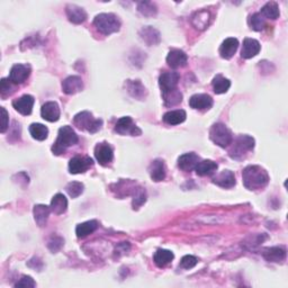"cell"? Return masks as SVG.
I'll list each match as a JSON object with an SVG mask.
<instances>
[{
    "mask_svg": "<svg viewBox=\"0 0 288 288\" xmlns=\"http://www.w3.org/2000/svg\"><path fill=\"white\" fill-rule=\"evenodd\" d=\"M242 179L245 188L249 191H258L266 187L269 176L268 172L260 166H248L242 172Z\"/></svg>",
    "mask_w": 288,
    "mask_h": 288,
    "instance_id": "6da1fadb",
    "label": "cell"
},
{
    "mask_svg": "<svg viewBox=\"0 0 288 288\" xmlns=\"http://www.w3.org/2000/svg\"><path fill=\"white\" fill-rule=\"evenodd\" d=\"M78 141V135L73 128L66 125V126H63L59 130L58 139H56V141L52 146V152L55 155H61L62 153L66 152L68 147L77 144Z\"/></svg>",
    "mask_w": 288,
    "mask_h": 288,
    "instance_id": "7a4b0ae2",
    "label": "cell"
},
{
    "mask_svg": "<svg viewBox=\"0 0 288 288\" xmlns=\"http://www.w3.org/2000/svg\"><path fill=\"white\" fill-rule=\"evenodd\" d=\"M94 25L104 35H111L120 28V22L114 14H99L95 17Z\"/></svg>",
    "mask_w": 288,
    "mask_h": 288,
    "instance_id": "3957f363",
    "label": "cell"
},
{
    "mask_svg": "<svg viewBox=\"0 0 288 288\" xmlns=\"http://www.w3.org/2000/svg\"><path fill=\"white\" fill-rule=\"evenodd\" d=\"M73 124L79 130L87 131L89 133H96V132L100 130L101 125H103V120L95 119L92 113L86 111L79 113L74 116Z\"/></svg>",
    "mask_w": 288,
    "mask_h": 288,
    "instance_id": "277c9868",
    "label": "cell"
},
{
    "mask_svg": "<svg viewBox=\"0 0 288 288\" xmlns=\"http://www.w3.org/2000/svg\"><path fill=\"white\" fill-rule=\"evenodd\" d=\"M210 138L212 141L221 147L229 146L233 141L232 132L222 123H216L211 127Z\"/></svg>",
    "mask_w": 288,
    "mask_h": 288,
    "instance_id": "5b68a950",
    "label": "cell"
},
{
    "mask_svg": "<svg viewBox=\"0 0 288 288\" xmlns=\"http://www.w3.org/2000/svg\"><path fill=\"white\" fill-rule=\"evenodd\" d=\"M255 147V140L249 135H240L237 139L236 143L230 151L231 158L233 159H242L247 152L251 151Z\"/></svg>",
    "mask_w": 288,
    "mask_h": 288,
    "instance_id": "8992f818",
    "label": "cell"
},
{
    "mask_svg": "<svg viewBox=\"0 0 288 288\" xmlns=\"http://www.w3.org/2000/svg\"><path fill=\"white\" fill-rule=\"evenodd\" d=\"M115 132L122 135H133V136H139L142 133L141 130H140V128L133 123V120H132L130 116L122 117V119L117 120L116 126H115Z\"/></svg>",
    "mask_w": 288,
    "mask_h": 288,
    "instance_id": "52a82bcc",
    "label": "cell"
},
{
    "mask_svg": "<svg viewBox=\"0 0 288 288\" xmlns=\"http://www.w3.org/2000/svg\"><path fill=\"white\" fill-rule=\"evenodd\" d=\"M178 81H179V74L177 72H164L159 77V86L161 88L162 95L177 89Z\"/></svg>",
    "mask_w": 288,
    "mask_h": 288,
    "instance_id": "ba28073f",
    "label": "cell"
},
{
    "mask_svg": "<svg viewBox=\"0 0 288 288\" xmlns=\"http://www.w3.org/2000/svg\"><path fill=\"white\" fill-rule=\"evenodd\" d=\"M95 158L101 166H108L114 159L112 146L106 142L97 144L96 147H95Z\"/></svg>",
    "mask_w": 288,
    "mask_h": 288,
    "instance_id": "9c48e42d",
    "label": "cell"
},
{
    "mask_svg": "<svg viewBox=\"0 0 288 288\" xmlns=\"http://www.w3.org/2000/svg\"><path fill=\"white\" fill-rule=\"evenodd\" d=\"M29 74H31V67L28 64H15L9 72L8 79L15 85H20L29 77Z\"/></svg>",
    "mask_w": 288,
    "mask_h": 288,
    "instance_id": "30bf717a",
    "label": "cell"
},
{
    "mask_svg": "<svg viewBox=\"0 0 288 288\" xmlns=\"http://www.w3.org/2000/svg\"><path fill=\"white\" fill-rule=\"evenodd\" d=\"M93 164L94 162L92 158L77 155L69 161V170L73 175H78V173L86 172L93 166Z\"/></svg>",
    "mask_w": 288,
    "mask_h": 288,
    "instance_id": "8fae6325",
    "label": "cell"
},
{
    "mask_svg": "<svg viewBox=\"0 0 288 288\" xmlns=\"http://www.w3.org/2000/svg\"><path fill=\"white\" fill-rule=\"evenodd\" d=\"M189 106L197 111H206L213 106V99L210 95L206 94H197L191 97L189 99Z\"/></svg>",
    "mask_w": 288,
    "mask_h": 288,
    "instance_id": "7c38bea8",
    "label": "cell"
},
{
    "mask_svg": "<svg viewBox=\"0 0 288 288\" xmlns=\"http://www.w3.org/2000/svg\"><path fill=\"white\" fill-rule=\"evenodd\" d=\"M34 101L35 100H34V97L31 96V95H24V96L18 98V99H15L13 101V106L22 115H29L33 111Z\"/></svg>",
    "mask_w": 288,
    "mask_h": 288,
    "instance_id": "4fadbf2b",
    "label": "cell"
},
{
    "mask_svg": "<svg viewBox=\"0 0 288 288\" xmlns=\"http://www.w3.org/2000/svg\"><path fill=\"white\" fill-rule=\"evenodd\" d=\"M83 88L82 79L78 75H70L67 79H64L62 82V90L67 95H74L81 92Z\"/></svg>",
    "mask_w": 288,
    "mask_h": 288,
    "instance_id": "5bb4252c",
    "label": "cell"
},
{
    "mask_svg": "<svg viewBox=\"0 0 288 288\" xmlns=\"http://www.w3.org/2000/svg\"><path fill=\"white\" fill-rule=\"evenodd\" d=\"M188 58L187 54L181 50H171L169 52L168 56H167V63L169 67H171L172 69H178V68H183L187 64Z\"/></svg>",
    "mask_w": 288,
    "mask_h": 288,
    "instance_id": "9a60e30c",
    "label": "cell"
},
{
    "mask_svg": "<svg viewBox=\"0 0 288 288\" xmlns=\"http://www.w3.org/2000/svg\"><path fill=\"white\" fill-rule=\"evenodd\" d=\"M41 115L48 122H56L60 119V107L55 101H48L41 109Z\"/></svg>",
    "mask_w": 288,
    "mask_h": 288,
    "instance_id": "2e32d148",
    "label": "cell"
},
{
    "mask_svg": "<svg viewBox=\"0 0 288 288\" xmlns=\"http://www.w3.org/2000/svg\"><path fill=\"white\" fill-rule=\"evenodd\" d=\"M199 162V157L194 152L185 153L178 159V167L184 171H192Z\"/></svg>",
    "mask_w": 288,
    "mask_h": 288,
    "instance_id": "e0dca14e",
    "label": "cell"
},
{
    "mask_svg": "<svg viewBox=\"0 0 288 288\" xmlns=\"http://www.w3.org/2000/svg\"><path fill=\"white\" fill-rule=\"evenodd\" d=\"M239 48V41L234 37H229L225 41H223L221 47H219V54L223 59L229 60L236 54Z\"/></svg>",
    "mask_w": 288,
    "mask_h": 288,
    "instance_id": "ac0fdd59",
    "label": "cell"
},
{
    "mask_svg": "<svg viewBox=\"0 0 288 288\" xmlns=\"http://www.w3.org/2000/svg\"><path fill=\"white\" fill-rule=\"evenodd\" d=\"M260 52V43L253 39H244L242 45L241 56L243 59H251Z\"/></svg>",
    "mask_w": 288,
    "mask_h": 288,
    "instance_id": "d6986e66",
    "label": "cell"
},
{
    "mask_svg": "<svg viewBox=\"0 0 288 288\" xmlns=\"http://www.w3.org/2000/svg\"><path fill=\"white\" fill-rule=\"evenodd\" d=\"M149 173H150L151 179L155 181V183L165 180L166 178L165 162L162 160H159V159L152 161V164H151L149 167Z\"/></svg>",
    "mask_w": 288,
    "mask_h": 288,
    "instance_id": "ffe728a7",
    "label": "cell"
},
{
    "mask_svg": "<svg viewBox=\"0 0 288 288\" xmlns=\"http://www.w3.org/2000/svg\"><path fill=\"white\" fill-rule=\"evenodd\" d=\"M213 183L223 188H232L236 185V177L230 170H223L213 178Z\"/></svg>",
    "mask_w": 288,
    "mask_h": 288,
    "instance_id": "44dd1931",
    "label": "cell"
},
{
    "mask_svg": "<svg viewBox=\"0 0 288 288\" xmlns=\"http://www.w3.org/2000/svg\"><path fill=\"white\" fill-rule=\"evenodd\" d=\"M66 13L69 21L74 24H81L87 20V13L85 9L77 5H68Z\"/></svg>",
    "mask_w": 288,
    "mask_h": 288,
    "instance_id": "7402d4cb",
    "label": "cell"
},
{
    "mask_svg": "<svg viewBox=\"0 0 288 288\" xmlns=\"http://www.w3.org/2000/svg\"><path fill=\"white\" fill-rule=\"evenodd\" d=\"M51 212V207L47 206V205H35L34 206L33 213H34V218H35L36 224L40 227H43L47 225L48 215H50Z\"/></svg>",
    "mask_w": 288,
    "mask_h": 288,
    "instance_id": "603a6c76",
    "label": "cell"
},
{
    "mask_svg": "<svg viewBox=\"0 0 288 288\" xmlns=\"http://www.w3.org/2000/svg\"><path fill=\"white\" fill-rule=\"evenodd\" d=\"M140 36L147 45H155L160 42V33L152 26H146V27L142 28L140 32Z\"/></svg>",
    "mask_w": 288,
    "mask_h": 288,
    "instance_id": "cb8c5ba5",
    "label": "cell"
},
{
    "mask_svg": "<svg viewBox=\"0 0 288 288\" xmlns=\"http://www.w3.org/2000/svg\"><path fill=\"white\" fill-rule=\"evenodd\" d=\"M263 256L266 258L268 261H271V263H279V261L285 259L286 250L282 247L267 248L264 250Z\"/></svg>",
    "mask_w": 288,
    "mask_h": 288,
    "instance_id": "d4e9b609",
    "label": "cell"
},
{
    "mask_svg": "<svg viewBox=\"0 0 288 288\" xmlns=\"http://www.w3.org/2000/svg\"><path fill=\"white\" fill-rule=\"evenodd\" d=\"M217 164L212 160H203L199 161L196 166V173L198 176H211L212 173H214L217 170Z\"/></svg>",
    "mask_w": 288,
    "mask_h": 288,
    "instance_id": "484cf974",
    "label": "cell"
},
{
    "mask_svg": "<svg viewBox=\"0 0 288 288\" xmlns=\"http://www.w3.org/2000/svg\"><path fill=\"white\" fill-rule=\"evenodd\" d=\"M50 207H51V212H53L54 214L56 215L63 214L68 208V199L66 198V196L62 194H56L51 200Z\"/></svg>",
    "mask_w": 288,
    "mask_h": 288,
    "instance_id": "4316f807",
    "label": "cell"
},
{
    "mask_svg": "<svg viewBox=\"0 0 288 288\" xmlns=\"http://www.w3.org/2000/svg\"><path fill=\"white\" fill-rule=\"evenodd\" d=\"M173 258H175V256H173V253L171 251H169V250H165V249H159L157 250V252L154 253L153 260H154V264H157L158 267L162 268L171 263Z\"/></svg>",
    "mask_w": 288,
    "mask_h": 288,
    "instance_id": "83f0119b",
    "label": "cell"
},
{
    "mask_svg": "<svg viewBox=\"0 0 288 288\" xmlns=\"http://www.w3.org/2000/svg\"><path fill=\"white\" fill-rule=\"evenodd\" d=\"M186 112L183 109H177V111H170L164 115V120L169 125H178L186 120Z\"/></svg>",
    "mask_w": 288,
    "mask_h": 288,
    "instance_id": "f1b7e54d",
    "label": "cell"
},
{
    "mask_svg": "<svg viewBox=\"0 0 288 288\" xmlns=\"http://www.w3.org/2000/svg\"><path fill=\"white\" fill-rule=\"evenodd\" d=\"M98 227V222L95 221H87L85 223H81V224L77 225L75 227V234H77L78 238H85L89 234H92L93 232L97 230Z\"/></svg>",
    "mask_w": 288,
    "mask_h": 288,
    "instance_id": "f546056e",
    "label": "cell"
},
{
    "mask_svg": "<svg viewBox=\"0 0 288 288\" xmlns=\"http://www.w3.org/2000/svg\"><path fill=\"white\" fill-rule=\"evenodd\" d=\"M212 86H213L215 94L221 95V94H225L227 90L230 89L231 82L229 79L224 78L222 74H217L215 75L213 81H212Z\"/></svg>",
    "mask_w": 288,
    "mask_h": 288,
    "instance_id": "4dcf8cb0",
    "label": "cell"
},
{
    "mask_svg": "<svg viewBox=\"0 0 288 288\" xmlns=\"http://www.w3.org/2000/svg\"><path fill=\"white\" fill-rule=\"evenodd\" d=\"M210 17L211 15L207 10H202L196 13L194 16H192V22L197 29H200V31H202V29H205L207 27L208 23H210Z\"/></svg>",
    "mask_w": 288,
    "mask_h": 288,
    "instance_id": "1f68e13d",
    "label": "cell"
},
{
    "mask_svg": "<svg viewBox=\"0 0 288 288\" xmlns=\"http://www.w3.org/2000/svg\"><path fill=\"white\" fill-rule=\"evenodd\" d=\"M260 14L263 15L264 18H269V20H277L279 17V7L277 2L275 1H269L261 8Z\"/></svg>",
    "mask_w": 288,
    "mask_h": 288,
    "instance_id": "d6a6232c",
    "label": "cell"
},
{
    "mask_svg": "<svg viewBox=\"0 0 288 288\" xmlns=\"http://www.w3.org/2000/svg\"><path fill=\"white\" fill-rule=\"evenodd\" d=\"M29 133L33 136V139L37 140V141H44L48 135V130L43 124L34 123L29 126Z\"/></svg>",
    "mask_w": 288,
    "mask_h": 288,
    "instance_id": "836d02e7",
    "label": "cell"
},
{
    "mask_svg": "<svg viewBox=\"0 0 288 288\" xmlns=\"http://www.w3.org/2000/svg\"><path fill=\"white\" fill-rule=\"evenodd\" d=\"M249 25H250V27L253 29V31L260 32V31H263L264 27H266V25H267L266 18H264L260 13L253 14L252 16H250V18H249Z\"/></svg>",
    "mask_w": 288,
    "mask_h": 288,
    "instance_id": "e575fe53",
    "label": "cell"
},
{
    "mask_svg": "<svg viewBox=\"0 0 288 288\" xmlns=\"http://www.w3.org/2000/svg\"><path fill=\"white\" fill-rule=\"evenodd\" d=\"M127 89H128V93L135 98H142L144 96V94H145V88H144L142 83L138 80L136 81L128 80Z\"/></svg>",
    "mask_w": 288,
    "mask_h": 288,
    "instance_id": "d590c367",
    "label": "cell"
},
{
    "mask_svg": "<svg viewBox=\"0 0 288 288\" xmlns=\"http://www.w3.org/2000/svg\"><path fill=\"white\" fill-rule=\"evenodd\" d=\"M162 97H164L165 104L167 106H175L177 104L181 103V100H183V94L178 92L177 89L172 90V92H170L166 95H162Z\"/></svg>",
    "mask_w": 288,
    "mask_h": 288,
    "instance_id": "8d00e7d4",
    "label": "cell"
},
{
    "mask_svg": "<svg viewBox=\"0 0 288 288\" xmlns=\"http://www.w3.org/2000/svg\"><path fill=\"white\" fill-rule=\"evenodd\" d=\"M67 192L70 195L72 198H77L78 196H80L83 192V185L78 181H72L67 185Z\"/></svg>",
    "mask_w": 288,
    "mask_h": 288,
    "instance_id": "74e56055",
    "label": "cell"
},
{
    "mask_svg": "<svg viewBox=\"0 0 288 288\" xmlns=\"http://www.w3.org/2000/svg\"><path fill=\"white\" fill-rule=\"evenodd\" d=\"M139 11L144 16H154L157 14V7L150 1H143L139 3Z\"/></svg>",
    "mask_w": 288,
    "mask_h": 288,
    "instance_id": "f35d334b",
    "label": "cell"
},
{
    "mask_svg": "<svg viewBox=\"0 0 288 288\" xmlns=\"http://www.w3.org/2000/svg\"><path fill=\"white\" fill-rule=\"evenodd\" d=\"M146 200V192L143 188H138L134 192V198H133V208L138 210L140 206H142Z\"/></svg>",
    "mask_w": 288,
    "mask_h": 288,
    "instance_id": "ab89813d",
    "label": "cell"
},
{
    "mask_svg": "<svg viewBox=\"0 0 288 288\" xmlns=\"http://www.w3.org/2000/svg\"><path fill=\"white\" fill-rule=\"evenodd\" d=\"M197 264V258L194 256H185L180 261L179 266L184 269H192Z\"/></svg>",
    "mask_w": 288,
    "mask_h": 288,
    "instance_id": "60d3db41",
    "label": "cell"
},
{
    "mask_svg": "<svg viewBox=\"0 0 288 288\" xmlns=\"http://www.w3.org/2000/svg\"><path fill=\"white\" fill-rule=\"evenodd\" d=\"M11 83L13 82H11L9 79H1V83H0V94H1L2 98L9 96L11 94V90H13V88H11Z\"/></svg>",
    "mask_w": 288,
    "mask_h": 288,
    "instance_id": "b9f144b4",
    "label": "cell"
},
{
    "mask_svg": "<svg viewBox=\"0 0 288 288\" xmlns=\"http://www.w3.org/2000/svg\"><path fill=\"white\" fill-rule=\"evenodd\" d=\"M36 284L34 282V279L29 276H23V277L18 280V282L15 284V287H27V288H33L35 287Z\"/></svg>",
    "mask_w": 288,
    "mask_h": 288,
    "instance_id": "7bdbcfd3",
    "label": "cell"
},
{
    "mask_svg": "<svg viewBox=\"0 0 288 288\" xmlns=\"http://www.w3.org/2000/svg\"><path fill=\"white\" fill-rule=\"evenodd\" d=\"M62 244H63V240L61 238H53L52 240L48 242V249H50L51 251L56 252L58 250L61 249Z\"/></svg>",
    "mask_w": 288,
    "mask_h": 288,
    "instance_id": "ee69618b",
    "label": "cell"
},
{
    "mask_svg": "<svg viewBox=\"0 0 288 288\" xmlns=\"http://www.w3.org/2000/svg\"><path fill=\"white\" fill-rule=\"evenodd\" d=\"M1 114H2V122H1V128H0V132L1 133H5L7 128H8V113L3 107H1Z\"/></svg>",
    "mask_w": 288,
    "mask_h": 288,
    "instance_id": "f6af8a7d",
    "label": "cell"
}]
</instances>
